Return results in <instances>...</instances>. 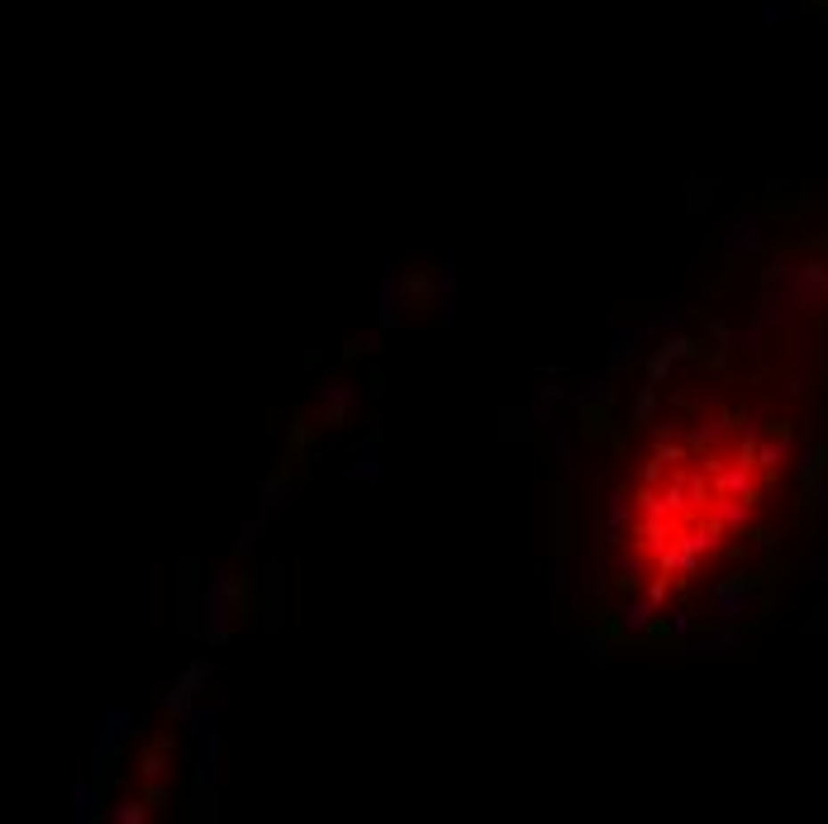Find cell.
<instances>
[{"label":"cell","mask_w":828,"mask_h":824,"mask_svg":"<svg viewBox=\"0 0 828 824\" xmlns=\"http://www.w3.org/2000/svg\"><path fill=\"white\" fill-rule=\"evenodd\" d=\"M785 472V448L738 415L662 429L624 486V572L647 600H671L719 567L757 525Z\"/></svg>","instance_id":"obj_1"}]
</instances>
